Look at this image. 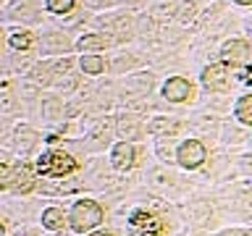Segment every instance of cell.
Masks as SVG:
<instances>
[{"label":"cell","instance_id":"6da1fadb","mask_svg":"<svg viewBox=\"0 0 252 236\" xmlns=\"http://www.w3.org/2000/svg\"><path fill=\"white\" fill-rule=\"evenodd\" d=\"M68 223L74 231L84 234V231H92L102 223V207L94 200H82L71 207V215H68Z\"/></svg>","mask_w":252,"mask_h":236},{"label":"cell","instance_id":"7a4b0ae2","mask_svg":"<svg viewBox=\"0 0 252 236\" xmlns=\"http://www.w3.org/2000/svg\"><path fill=\"white\" fill-rule=\"evenodd\" d=\"M79 168V163L66 152H45L39 160L34 163V171L42 173V176H68Z\"/></svg>","mask_w":252,"mask_h":236},{"label":"cell","instance_id":"3957f363","mask_svg":"<svg viewBox=\"0 0 252 236\" xmlns=\"http://www.w3.org/2000/svg\"><path fill=\"white\" fill-rule=\"evenodd\" d=\"M129 228L134 236H160L163 234V220L147 210H137L129 218Z\"/></svg>","mask_w":252,"mask_h":236},{"label":"cell","instance_id":"277c9868","mask_svg":"<svg viewBox=\"0 0 252 236\" xmlns=\"http://www.w3.org/2000/svg\"><path fill=\"white\" fill-rule=\"evenodd\" d=\"M220 55H223V63H231V66H250V58H252V50L250 45L244 42V39H231V42L223 45V50H220Z\"/></svg>","mask_w":252,"mask_h":236},{"label":"cell","instance_id":"5b68a950","mask_svg":"<svg viewBox=\"0 0 252 236\" xmlns=\"http://www.w3.org/2000/svg\"><path fill=\"white\" fill-rule=\"evenodd\" d=\"M176 157H179V163L184 165V168H200V165L205 163V147L197 139H187L184 145L179 147Z\"/></svg>","mask_w":252,"mask_h":236},{"label":"cell","instance_id":"8992f818","mask_svg":"<svg viewBox=\"0 0 252 236\" xmlns=\"http://www.w3.org/2000/svg\"><path fill=\"white\" fill-rule=\"evenodd\" d=\"M202 84L208 87L210 92L226 89L228 87V66L226 63H210V66L202 71Z\"/></svg>","mask_w":252,"mask_h":236},{"label":"cell","instance_id":"52a82bcc","mask_svg":"<svg viewBox=\"0 0 252 236\" xmlns=\"http://www.w3.org/2000/svg\"><path fill=\"white\" fill-rule=\"evenodd\" d=\"M8 189H13V192L19 194H27L34 189V171H32V165L21 163L16 165V168H11V184H8Z\"/></svg>","mask_w":252,"mask_h":236},{"label":"cell","instance_id":"ba28073f","mask_svg":"<svg viewBox=\"0 0 252 236\" xmlns=\"http://www.w3.org/2000/svg\"><path fill=\"white\" fill-rule=\"evenodd\" d=\"M163 94H165L171 102H184V100L192 97V84H189L184 76H173V79H168V82H165Z\"/></svg>","mask_w":252,"mask_h":236},{"label":"cell","instance_id":"9c48e42d","mask_svg":"<svg viewBox=\"0 0 252 236\" xmlns=\"http://www.w3.org/2000/svg\"><path fill=\"white\" fill-rule=\"evenodd\" d=\"M110 160H113V165H116L118 171L131 168V163H134V147L129 145V142H118V145L113 147V155H110Z\"/></svg>","mask_w":252,"mask_h":236},{"label":"cell","instance_id":"30bf717a","mask_svg":"<svg viewBox=\"0 0 252 236\" xmlns=\"http://www.w3.org/2000/svg\"><path fill=\"white\" fill-rule=\"evenodd\" d=\"M63 223H66V218H63V212L58 207H47L42 212V226L50 228V231H61Z\"/></svg>","mask_w":252,"mask_h":236},{"label":"cell","instance_id":"8fae6325","mask_svg":"<svg viewBox=\"0 0 252 236\" xmlns=\"http://www.w3.org/2000/svg\"><path fill=\"white\" fill-rule=\"evenodd\" d=\"M236 118H239L242 123H252V94H244V97H239V102H236Z\"/></svg>","mask_w":252,"mask_h":236},{"label":"cell","instance_id":"7c38bea8","mask_svg":"<svg viewBox=\"0 0 252 236\" xmlns=\"http://www.w3.org/2000/svg\"><path fill=\"white\" fill-rule=\"evenodd\" d=\"M82 68L87 71V74H102L105 71V60L100 58V55H84L82 58Z\"/></svg>","mask_w":252,"mask_h":236},{"label":"cell","instance_id":"4fadbf2b","mask_svg":"<svg viewBox=\"0 0 252 236\" xmlns=\"http://www.w3.org/2000/svg\"><path fill=\"white\" fill-rule=\"evenodd\" d=\"M100 47H105V37L100 34H87L79 39V50H100Z\"/></svg>","mask_w":252,"mask_h":236},{"label":"cell","instance_id":"5bb4252c","mask_svg":"<svg viewBox=\"0 0 252 236\" xmlns=\"http://www.w3.org/2000/svg\"><path fill=\"white\" fill-rule=\"evenodd\" d=\"M8 45H11L13 50H27L32 45V34L29 31H16V34H11V39H8Z\"/></svg>","mask_w":252,"mask_h":236},{"label":"cell","instance_id":"9a60e30c","mask_svg":"<svg viewBox=\"0 0 252 236\" xmlns=\"http://www.w3.org/2000/svg\"><path fill=\"white\" fill-rule=\"evenodd\" d=\"M47 11L50 13H71V8H74V0H47Z\"/></svg>","mask_w":252,"mask_h":236},{"label":"cell","instance_id":"2e32d148","mask_svg":"<svg viewBox=\"0 0 252 236\" xmlns=\"http://www.w3.org/2000/svg\"><path fill=\"white\" fill-rule=\"evenodd\" d=\"M8 184H11V165L0 163V192L8 189Z\"/></svg>","mask_w":252,"mask_h":236},{"label":"cell","instance_id":"e0dca14e","mask_svg":"<svg viewBox=\"0 0 252 236\" xmlns=\"http://www.w3.org/2000/svg\"><path fill=\"white\" fill-rule=\"evenodd\" d=\"M236 3H239V5H250L252 0H236Z\"/></svg>","mask_w":252,"mask_h":236},{"label":"cell","instance_id":"ac0fdd59","mask_svg":"<svg viewBox=\"0 0 252 236\" xmlns=\"http://www.w3.org/2000/svg\"><path fill=\"white\" fill-rule=\"evenodd\" d=\"M90 236H110V234H105V231H97V234H90Z\"/></svg>","mask_w":252,"mask_h":236},{"label":"cell","instance_id":"d6986e66","mask_svg":"<svg viewBox=\"0 0 252 236\" xmlns=\"http://www.w3.org/2000/svg\"><path fill=\"white\" fill-rule=\"evenodd\" d=\"M3 231H5V226H3V220H0V236H3Z\"/></svg>","mask_w":252,"mask_h":236}]
</instances>
